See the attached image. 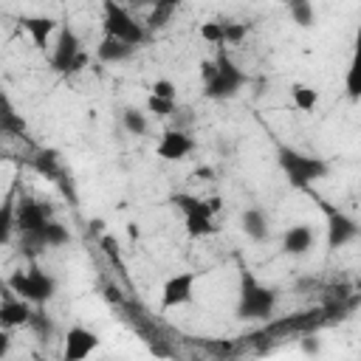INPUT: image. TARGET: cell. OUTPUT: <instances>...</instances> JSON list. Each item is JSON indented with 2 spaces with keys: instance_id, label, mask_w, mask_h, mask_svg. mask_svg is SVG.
I'll return each instance as SVG.
<instances>
[{
  "instance_id": "e0dca14e",
  "label": "cell",
  "mask_w": 361,
  "mask_h": 361,
  "mask_svg": "<svg viewBox=\"0 0 361 361\" xmlns=\"http://www.w3.org/2000/svg\"><path fill=\"white\" fill-rule=\"evenodd\" d=\"M355 223L350 220V217H344V214H333V220H330V234H327V243H330V248H336V245H344L347 240H353L355 237Z\"/></svg>"
},
{
  "instance_id": "30bf717a",
  "label": "cell",
  "mask_w": 361,
  "mask_h": 361,
  "mask_svg": "<svg viewBox=\"0 0 361 361\" xmlns=\"http://www.w3.org/2000/svg\"><path fill=\"white\" fill-rule=\"evenodd\" d=\"M99 347V336L82 324L71 327L65 333V347H62V361H85L93 350Z\"/></svg>"
},
{
  "instance_id": "52a82bcc",
  "label": "cell",
  "mask_w": 361,
  "mask_h": 361,
  "mask_svg": "<svg viewBox=\"0 0 361 361\" xmlns=\"http://www.w3.org/2000/svg\"><path fill=\"white\" fill-rule=\"evenodd\" d=\"M243 85H245V73L226 54H220L214 59V73L206 82V96L209 99H231L240 93Z\"/></svg>"
},
{
  "instance_id": "277c9868",
  "label": "cell",
  "mask_w": 361,
  "mask_h": 361,
  "mask_svg": "<svg viewBox=\"0 0 361 361\" xmlns=\"http://www.w3.org/2000/svg\"><path fill=\"white\" fill-rule=\"evenodd\" d=\"M6 288H8L17 299H23V302H28V305H31V302H37V305H39V302H48V299L56 293V282H54L45 271H39L34 262H31L25 271H23V268L14 271V274L8 276V282H6Z\"/></svg>"
},
{
  "instance_id": "8fae6325",
  "label": "cell",
  "mask_w": 361,
  "mask_h": 361,
  "mask_svg": "<svg viewBox=\"0 0 361 361\" xmlns=\"http://www.w3.org/2000/svg\"><path fill=\"white\" fill-rule=\"evenodd\" d=\"M192 149H195V138L186 130H164L161 138H158V144H155V152L164 161H180Z\"/></svg>"
},
{
  "instance_id": "3957f363",
  "label": "cell",
  "mask_w": 361,
  "mask_h": 361,
  "mask_svg": "<svg viewBox=\"0 0 361 361\" xmlns=\"http://www.w3.org/2000/svg\"><path fill=\"white\" fill-rule=\"evenodd\" d=\"M172 203L183 212V226H186V234L200 240V237H209L212 231H217L214 226V209H217V200L206 203L203 197H195V195H172Z\"/></svg>"
},
{
  "instance_id": "5b68a950",
  "label": "cell",
  "mask_w": 361,
  "mask_h": 361,
  "mask_svg": "<svg viewBox=\"0 0 361 361\" xmlns=\"http://www.w3.org/2000/svg\"><path fill=\"white\" fill-rule=\"evenodd\" d=\"M279 166H282V172L288 175V180L296 189H307L313 180H319V178L327 175V161L324 158L302 155V152H296L290 147H282L279 149Z\"/></svg>"
},
{
  "instance_id": "ac0fdd59",
  "label": "cell",
  "mask_w": 361,
  "mask_h": 361,
  "mask_svg": "<svg viewBox=\"0 0 361 361\" xmlns=\"http://www.w3.org/2000/svg\"><path fill=\"white\" fill-rule=\"evenodd\" d=\"M96 54H99L102 62H121V59H130V56L135 54V48H130V45H124V42H116V39H107V37H104V39L99 42Z\"/></svg>"
},
{
  "instance_id": "8992f818",
  "label": "cell",
  "mask_w": 361,
  "mask_h": 361,
  "mask_svg": "<svg viewBox=\"0 0 361 361\" xmlns=\"http://www.w3.org/2000/svg\"><path fill=\"white\" fill-rule=\"evenodd\" d=\"M85 65H87V54L82 51L79 37L73 34L71 25H62V28H59L56 48H54V54H51V68H54L56 73L71 76V73H79Z\"/></svg>"
},
{
  "instance_id": "7c38bea8",
  "label": "cell",
  "mask_w": 361,
  "mask_h": 361,
  "mask_svg": "<svg viewBox=\"0 0 361 361\" xmlns=\"http://www.w3.org/2000/svg\"><path fill=\"white\" fill-rule=\"evenodd\" d=\"M31 322V305L17 299L8 288H3V299H0V330H14Z\"/></svg>"
},
{
  "instance_id": "9c48e42d",
  "label": "cell",
  "mask_w": 361,
  "mask_h": 361,
  "mask_svg": "<svg viewBox=\"0 0 361 361\" xmlns=\"http://www.w3.org/2000/svg\"><path fill=\"white\" fill-rule=\"evenodd\" d=\"M195 279H197V274H192V271H180V274L169 276L161 285V307L172 310V307L189 305L195 296Z\"/></svg>"
},
{
  "instance_id": "2e32d148",
  "label": "cell",
  "mask_w": 361,
  "mask_h": 361,
  "mask_svg": "<svg viewBox=\"0 0 361 361\" xmlns=\"http://www.w3.org/2000/svg\"><path fill=\"white\" fill-rule=\"evenodd\" d=\"M243 231L248 234V240L262 243V240L268 237V231H271L265 212H262V209H248V212H243Z\"/></svg>"
},
{
  "instance_id": "d4e9b609",
  "label": "cell",
  "mask_w": 361,
  "mask_h": 361,
  "mask_svg": "<svg viewBox=\"0 0 361 361\" xmlns=\"http://www.w3.org/2000/svg\"><path fill=\"white\" fill-rule=\"evenodd\" d=\"M169 14H175V6H172V3H161V6L149 14V20H147V23H149V28H161V25H166L164 20H166Z\"/></svg>"
},
{
  "instance_id": "cb8c5ba5",
  "label": "cell",
  "mask_w": 361,
  "mask_h": 361,
  "mask_svg": "<svg viewBox=\"0 0 361 361\" xmlns=\"http://www.w3.org/2000/svg\"><path fill=\"white\" fill-rule=\"evenodd\" d=\"M152 96L158 99H166V102H175V82L172 79H155L152 87H149Z\"/></svg>"
},
{
  "instance_id": "5bb4252c",
  "label": "cell",
  "mask_w": 361,
  "mask_h": 361,
  "mask_svg": "<svg viewBox=\"0 0 361 361\" xmlns=\"http://www.w3.org/2000/svg\"><path fill=\"white\" fill-rule=\"evenodd\" d=\"M0 130L11 133V135H23L25 133V118L14 110V104L8 102V96L0 87Z\"/></svg>"
},
{
  "instance_id": "83f0119b",
  "label": "cell",
  "mask_w": 361,
  "mask_h": 361,
  "mask_svg": "<svg viewBox=\"0 0 361 361\" xmlns=\"http://www.w3.org/2000/svg\"><path fill=\"white\" fill-rule=\"evenodd\" d=\"M8 350H11V336L6 330H0V358H6Z\"/></svg>"
},
{
  "instance_id": "9a60e30c",
  "label": "cell",
  "mask_w": 361,
  "mask_h": 361,
  "mask_svg": "<svg viewBox=\"0 0 361 361\" xmlns=\"http://www.w3.org/2000/svg\"><path fill=\"white\" fill-rule=\"evenodd\" d=\"M20 23H23V28L31 34V42H34L37 48H45L48 37L56 31V23H54L51 17H23Z\"/></svg>"
},
{
  "instance_id": "d6986e66",
  "label": "cell",
  "mask_w": 361,
  "mask_h": 361,
  "mask_svg": "<svg viewBox=\"0 0 361 361\" xmlns=\"http://www.w3.org/2000/svg\"><path fill=\"white\" fill-rule=\"evenodd\" d=\"M290 99H293V107H296V110L310 113V110H316V104H319V90L310 87V85H293V87H290Z\"/></svg>"
},
{
  "instance_id": "484cf974",
  "label": "cell",
  "mask_w": 361,
  "mask_h": 361,
  "mask_svg": "<svg viewBox=\"0 0 361 361\" xmlns=\"http://www.w3.org/2000/svg\"><path fill=\"white\" fill-rule=\"evenodd\" d=\"M245 31H248L245 23H226V42H240Z\"/></svg>"
},
{
  "instance_id": "7a4b0ae2",
  "label": "cell",
  "mask_w": 361,
  "mask_h": 361,
  "mask_svg": "<svg viewBox=\"0 0 361 361\" xmlns=\"http://www.w3.org/2000/svg\"><path fill=\"white\" fill-rule=\"evenodd\" d=\"M102 28H104V37L107 39H116V42H124L130 48H138L144 39H147V28L118 3H104L102 6Z\"/></svg>"
},
{
  "instance_id": "ffe728a7",
  "label": "cell",
  "mask_w": 361,
  "mask_h": 361,
  "mask_svg": "<svg viewBox=\"0 0 361 361\" xmlns=\"http://www.w3.org/2000/svg\"><path fill=\"white\" fill-rule=\"evenodd\" d=\"M14 203H17L14 192L0 203V245H6L11 231H14Z\"/></svg>"
},
{
  "instance_id": "ba28073f",
  "label": "cell",
  "mask_w": 361,
  "mask_h": 361,
  "mask_svg": "<svg viewBox=\"0 0 361 361\" xmlns=\"http://www.w3.org/2000/svg\"><path fill=\"white\" fill-rule=\"evenodd\" d=\"M48 223H51V206L39 203L34 197H17V203H14V228L20 231V237L39 234Z\"/></svg>"
},
{
  "instance_id": "4316f807",
  "label": "cell",
  "mask_w": 361,
  "mask_h": 361,
  "mask_svg": "<svg viewBox=\"0 0 361 361\" xmlns=\"http://www.w3.org/2000/svg\"><path fill=\"white\" fill-rule=\"evenodd\" d=\"M290 14L299 17V25H310V6H305V3L290 6Z\"/></svg>"
},
{
  "instance_id": "4fadbf2b",
  "label": "cell",
  "mask_w": 361,
  "mask_h": 361,
  "mask_svg": "<svg viewBox=\"0 0 361 361\" xmlns=\"http://www.w3.org/2000/svg\"><path fill=\"white\" fill-rule=\"evenodd\" d=\"M313 248V228L305 226V223H296V226H288L285 234H282V251L285 254H307Z\"/></svg>"
},
{
  "instance_id": "603a6c76",
  "label": "cell",
  "mask_w": 361,
  "mask_h": 361,
  "mask_svg": "<svg viewBox=\"0 0 361 361\" xmlns=\"http://www.w3.org/2000/svg\"><path fill=\"white\" fill-rule=\"evenodd\" d=\"M147 110L149 113H155L158 118H164V116H169V113H175V102H166V99H158V96H147Z\"/></svg>"
},
{
  "instance_id": "6da1fadb",
  "label": "cell",
  "mask_w": 361,
  "mask_h": 361,
  "mask_svg": "<svg viewBox=\"0 0 361 361\" xmlns=\"http://www.w3.org/2000/svg\"><path fill=\"white\" fill-rule=\"evenodd\" d=\"M276 307V290L262 285L257 276L243 271L240 276V299H237V316L240 319H268Z\"/></svg>"
},
{
  "instance_id": "7402d4cb",
  "label": "cell",
  "mask_w": 361,
  "mask_h": 361,
  "mask_svg": "<svg viewBox=\"0 0 361 361\" xmlns=\"http://www.w3.org/2000/svg\"><path fill=\"white\" fill-rule=\"evenodd\" d=\"M200 37L212 45H226V23H203Z\"/></svg>"
},
{
  "instance_id": "44dd1931",
  "label": "cell",
  "mask_w": 361,
  "mask_h": 361,
  "mask_svg": "<svg viewBox=\"0 0 361 361\" xmlns=\"http://www.w3.org/2000/svg\"><path fill=\"white\" fill-rule=\"evenodd\" d=\"M121 121H124V130L133 133V135H144L147 127H149L147 116H144L141 110H135V107H127V110L121 113Z\"/></svg>"
}]
</instances>
